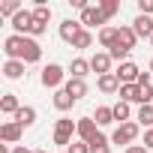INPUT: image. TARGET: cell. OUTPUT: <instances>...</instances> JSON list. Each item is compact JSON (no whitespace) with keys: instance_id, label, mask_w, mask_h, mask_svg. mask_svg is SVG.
Segmentation results:
<instances>
[{"instance_id":"cell-30","label":"cell","mask_w":153,"mask_h":153,"mask_svg":"<svg viewBox=\"0 0 153 153\" xmlns=\"http://www.w3.org/2000/svg\"><path fill=\"white\" fill-rule=\"evenodd\" d=\"M90 45H93V33H90V30H84V33H81L78 39H75V45H72V48L84 51V48H90Z\"/></svg>"},{"instance_id":"cell-20","label":"cell","mask_w":153,"mask_h":153,"mask_svg":"<svg viewBox=\"0 0 153 153\" xmlns=\"http://www.w3.org/2000/svg\"><path fill=\"white\" fill-rule=\"evenodd\" d=\"M3 75L12 78V81H18L21 75H24V60H6L3 63Z\"/></svg>"},{"instance_id":"cell-2","label":"cell","mask_w":153,"mask_h":153,"mask_svg":"<svg viewBox=\"0 0 153 153\" xmlns=\"http://www.w3.org/2000/svg\"><path fill=\"white\" fill-rule=\"evenodd\" d=\"M39 81H42L45 87H51V90H60V84H66L69 78H66V72H63L60 63H48V66L42 69V75H39Z\"/></svg>"},{"instance_id":"cell-26","label":"cell","mask_w":153,"mask_h":153,"mask_svg":"<svg viewBox=\"0 0 153 153\" xmlns=\"http://www.w3.org/2000/svg\"><path fill=\"white\" fill-rule=\"evenodd\" d=\"M33 21H36V24H42V27H48V21H51V6L36 3V9H33Z\"/></svg>"},{"instance_id":"cell-7","label":"cell","mask_w":153,"mask_h":153,"mask_svg":"<svg viewBox=\"0 0 153 153\" xmlns=\"http://www.w3.org/2000/svg\"><path fill=\"white\" fill-rule=\"evenodd\" d=\"M81 33H84L81 21H72V18H66V21L60 24V39H63L66 45H75V39H78Z\"/></svg>"},{"instance_id":"cell-14","label":"cell","mask_w":153,"mask_h":153,"mask_svg":"<svg viewBox=\"0 0 153 153\" xmlns=\"http://www.w3.org/2000/svg\"><path fill=\"white\" fill-rule=\"evenodd\" d=\"M63 90H66L75 102H78V99H84V96H87V81H84V78H69V81L63 84Z\"/></svg>"},{"instance_id":"cell-33","label":"cell","mask_w":153,"mask_h":153,"mask_svg":"<svg viewBox=\"0 0 153 153\" xmlns=\"http://www.w3.org/2000/svg\"><path fill=\"white\" fill-rule=\"evenodd\" d=\"M144 147L153 150V129H144Z\"/></svg>"},{"instance_id":"cell-6","label":"cell","mask_w":153,"mask_h":153,"mask_svg":"<svg viewBox=\"0 0 153 153\" xmlns=\"http://www.w3.org/2000/svg\"><path fill=\"white\" fill-rule=\"evenodd\" d=\"M117 78H120V84H138V78H141V69L132 63V60H126V63H120L117 66Z\"/></svg>"},{"instance_id":"cell-5","label":"cell","mask_w":153,"mask_h":153,"mask_svg":"<svg viewBox=\"0 0 153 153\" xmlns=\"http://www.w3.org/2000/svg\"><path fill=\"white\" fill-rule=\"evenodd\" d=\"M21 60H24V63H39V60H42V45H39L33 36H24V45H21Z\"/></svg>"},{"instance_id":"cell-38","label":"cell","mask_w":153,"mask_h":153,"mask_svg":"<svg viewBox=\"0 0 153 153\" xmlns=\"http://www.w3.org/2000/svg\"><path fill=\"white\" fill-rule=\"evenodd\" d=\"M150 45H153V36H150Z\"/></svg>"},{"instance_id":"cell-21","label":"cell","mask_w":153,"mask_h":153,"mask_svg":"<svg viewBox=\"0 0 153 153\" xmlns=\"http://www.w3.org/2000/svg\"><path fill=\"white\" fill-rule=\"evenodd\" d=\"M18 108H21V105H18V96H15V93H3V99H0V111L15 117V114H18Z\"/></svg>"},{"instance_id":"cell-15","label":"cell","mask_w":153,"mask_h":153,"mask_svg":"<svg viewBox=\"0 0 153 153\" xmlns=\"http://www.w3.org/2000/svg\"><path fill=\"white\" fill-rule=\"evenodd\" d=\"M96 87L102 90V93H120V78L114 72H108V75H99L96 78Z\"/></svg>"},{"instance_id":"cell-18","label":"cell","mask_w":153,"mask_h":153,"mask_svg":"<svg viewBox=\"0 0 153 153\" xmlns=\"http://www.w3.org/2000/svg\"><path fill=\"white\" fill-rule=\"evenodd\" d=\"M120 99L123 102H138V105H144V99H141V87L138 84H120Z\"/></svg>"},{"instance_id":"cell-35","label":"cell","mask_w":153,"mask_h":153,"mask_svg":"<svg viewBox=\"0 0 153 153\" xmlns=\"http://www.w3.org/2000/svg\"><path fill=\"white\" fill-rule=\"evenodd\" d=\"M126 153H150L144 144H132V147H126Z\"/></svg>"},{"instance_id":"cell-4","label":"cell","mask_w":153,"mask_h":153,"mask_svg":"<svg viewBox=\"0 0 153 153\" xmlns=\"http://www.w3.org/2000/svg\"><path fill=\"white\" fill-rule=\"evenodd\" d=\"M78 21H81V27H84V30H90V27H99V30H102V24H105L108 18L102 15V9H99V6H87V9L81 12V18H78Z\"/></svg>"},{"instance_id":"cell-12","label":"cell","mask_w":153,"mask_h":153,"mask_svg":"<svg viewBox=\"0 0 153 153\" xmlns=\"http://www.w3.org/2000/svg\"><path fill=\"white\" fill-rule=\"evenodd\" d=\"M96 135H99V126H96V120H93V117H81V120H78V138H81L84 144H90Z\"/></svg>"},{"instance_id":"cell-29","label":"cell","mask_w":153,"mask_h":153,"mask_svg":"<svg viewBox=\"0 0 153 153\" xmlns=\"http://www.w3.org/2000/svg\"><path fill=\"white\" fill-rule=\"evenodd\" d=\"M18 12H21V3H18V0H6V3L0 6V15H9V18H15Z\"/></svg>"},{"instance_id":"cell-17","label":"cell","mask_w":153,"mask_h":153,"mask_svg":"<svg viewBox=\"0 0 153 153\" xmlns=\"http://www.w3.org/2000/svg\"><path fill=\"white\" fill-rule=\"evenodd\" d=\"M87 72H93V69H90V60H84V57H75L69 63V78H87Z\"/></svg>"},{"instance_id":"cell-13","label":"cell","mask_w":153,"mask_h":153,"mask_svg":"<svg viewBox=\"0 0 153 153\" xmlns=\"http://www.w3.org/2000/svg\"><path fill=\"white\" fill-rule=\"evenodd\" d=\"M132 30H135L138 39H150V36H153V18H150V15H135Z\"/></svg>"},{"instance_id":"cell-11","label":"cell","mask_w":153,"mask_h":153,"mask_svg":"<svg viewBox=\"0 0 153 153\" xmlns=\"http://www.w3.org/2000/svg\"><path fill=\"white\" fill-rule=\"evenodd\" d=\"M111 63H114V60H111L108 51H96V54L90 57V69H93L96 75H108V72H111Z\"/></svg>"},{"instance_id":"cell-39","label":"cell","mask_w":153,"mask_h":153,"mask_svg":"<svg viewBox=\"0 0 153 153\" xmlns=\"http://www.w3.org/2000/svg\"><path fill=\"white\" fill-rule=\"evenodd\" d=\"M36 153H45V150H36Z\"/></svg>"},{"instance_id":"cell-23","label":"cell","mask_w":153,"mask_h":153,"mask_svg":"<svg viewBox=\"0 0 153 153\" xmlns=\"http://www.w3.org/2000/svg\"><path fill=\"white\" fill-rule=\"evenodd\" d=\"M138 126L144 129H153V105H138V114H135Z\"/></svg>"},{"instance_id":"cell-10","label":"cell","mask_w":153,"mask_h":153,"mask_svg":"<svg viewBox=\"0 0 153 153\" xmlns=\"http://www.w3.org/2000/svg\"><path fill=\"white\" fill-rule=\"evenodd\" d=\"M21 45H24V36L12 33L3 39V51H6V60H21Z\"/></svg>"},{"instance_id":"cell-28","label":"cell","mask_w":153,"mask_h":153,"mask_svg":"<svg viewBox=\"0 0 153 153\" xmlns=\"http://www.w3.org/2000/svg\"><path fill=\"white\" fill-rule=\"evenodd\" d=\"M99 9H102V15H105V18H114V15L120 12V0H102Z\"/></svg>"},{"instance_id":"cell-19","label":"cell","mask_w":153,"mask_h":153,"mask_svg":"<svg viewBox=\"0 0 153 153\" xmlns=\"http://www.w3.org/2000/svg\"><path fill=\"white\" fill-rule=\"evenodd\" d=\"M117 42H120V45H126L129 51L135 48V42H138V36H135V30H132V24H123V27H117Z\"/></svg>"},{"instance_id":"cell-25","label":"cell","mask_w":153,"mask_h":153,"mask_svg":"<svg viewBox=\"0 0 153 153\" xmlns=\"http://www.w3.org/2000/svg\"><path fill=\"white\" fill-rule=\"evenodd\" d=\"M93 120H96V126H108V123H114V108L99 105V108H96V114H93Z\"/></svg>"},{"instance_id":"cell-9","label":"cell","mask_w":153,"mask_h":153,"mask_svg":"<svg viewBox=\"0 0 153 153\" xmlns=\"http://www.w3.org/2000/svg\"><path fill=\"white\" fill-rule=\"evenodd\" d=\"M21 135H24V129L15 120H6L3 126H0V141L3 144H15V141H21Z\"/></svg>"},{"instance_id":"cell-37","label":"cell","mask_w":153,"mask_h":153,"mask_svg":"<svg viewBox=\"0 0 153 153\" xmlns=\"http://www.w3.org/2000/svg\"><path fill=\"white\" fill-rule=\"evenodd\" d=\"M150 72H153V60H150Z\"/></svg>"},{"instance_id":"cell-34","label":"cell","mask_w":153,"mask_h":153,"mask_svg":"<svg viewBox=\"0 0 153 153\" xmlns=\"http://www.w3.org/2000/svg\"><path fill=\"white\" fill-rule=\"evenodd\" d=\"M90 153H111L108 144H90Z\"/></svg>"},{"instance_id":"cell-1","label":"cell","mask_w":153,"mask_h":153,"mask_svg":"<svg viewBox=\"0 0 153 153\" xmlns=\"http://www.w3.org/2000/svg\"><path fill=\"white\" fill-rule=\"evenodd\" d=\"M72 135H78V120L60 117V120L54 123V144H57V147H69V144H72Z\"/></svg>"},{"instance_id":"cell-31","label":"cell","mask_w":153,"mask_h":153,"mask_svg":"<svg viewBox=\"0 0 153 153\" xmlns=\"http://www.w3.org/2000/svg\"><path fill=\"white\" fill-rule=\"evenodd\" d=\"M66 153H90V144H84V141H72V144L66 147Z\"/></svg>"},{"instance_id":"cell-40","label":"cell","mask_w":153,"mask_h":153,"mask_svg":"<svg viewBox=\"0 0 153 153\" xmlns=\"http://www.w3.org/2000/svg\"><path fill=\"white\" fill-rule=\"evenodd\" d=\"M63 153H66V150H63Z\"/></svg>"},{"instance_id":"cell-3","label":"cell","mask_w":153,"mask_h":153,"mask_svg":"<svg viewBox=\"0 0 153 153\" xmlns=\"http://www.w3.org/2000/svg\"><path fill=\"white\" fill-rule=\"evenodd\" d=\"M138 129H141V126L132 123V120H129V123H120V126L111 132V144H126V147H132V141L138 138Z\"/></svg>"},{"instance_id":"cell-36","label":"cell","mask_w":153,"mask_h":153,"mask_svg":"<svg viewBox=\"0 0 153 153\" xmlns=\"http://www.w3.org/2000/svg\"><path fill=\"white\" fill-rule=\"evenodd\" d=\"M12 153H33V150H30V147H24V144H18V147H15Z\"/></svg>"},{"instance_id":"cell-8","label":"cell","mask_w":153,"mask_h":153,"mask_svg":"<svg viewBox=\"0 0 153 153\" xmlns=\"http://www.w3.org/2000/svg\"><path fill=\"white\" fill-rule=\"evenodd\" d=\"M30 27H33V12L30 9H21L15 18H12V30L18 36H30Z\"/></svg>"},{"instance_id":"cell-24","label":"cell","mask_w":153,"mask_h":153,"mask_svg":"<svg viewBox=\"0 0 153 153\" xmlns=\"http://www.w3.org/2000/svg\"><path fill=\"white\" fill-rule=\"evenodd\" d=\"M72 105H75V99H72V96H69V93L60 87V90L54 93V108H57V111H69Z\"/></svg>"},{"instance_id":"cell-22","label":"cell","mask_w":153,"mask_h":153,"mask_svg":"<svg viewBox=\"0 0 153 153\" xmlns=\"http://www.w3.org/2000/svg\"><path fill=\"white\" fill-rule=\"evenodd\" d=\"M96 39H99V45H102V48H108V51H111V48H114V42H117V27H102Z\"/></svg>"},{"instance_id":"cell-16","label":"cell","mask_w":153,"mask_h":153,"mask_svg":"<svg viewBox=\"0 0 153 153\" xmlns=\"http://www.w3.org/2000/svg\"><path fill=\"white\" fill-rule=\"evenodd\" d=\"M12 120H15L21 129H27V126H33V123H36V108H33V105H21V108H18V114H15Z\"/></svg>"},{"instance_id":"cell-27","label":"cell","mask_w":153,"mask_h":153,"mask_svg":"<svg viewBox=\"0 0 153 153\" xmlns=\"http://www.w3.org/2000/svg\"><path fill=\"white\" fill-rule=\"evenodd\" d=\"M114 108V120H120V123H129V114H132V108H129V102H117V105H111Z\"/></svg>"},{"instance_id":"cell-32","label":"cell","mask_w":153,"mask_h":153,"mask_svg":"<svg viewBox=\"0 0 153 153\" xmlns=\"http://www.w3.org/2000/svg\"><path fill=\"white\" fill-rule=\"evenodd\" d=\"M138 15H153V0H138Z\"/></svg>"}]
</instances>
